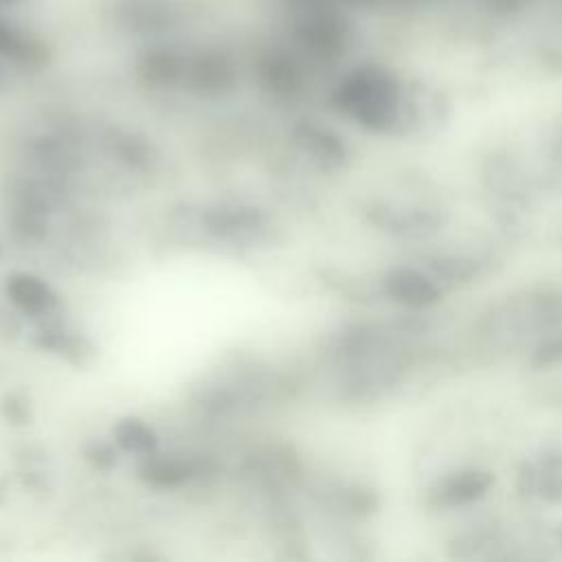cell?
I'll list each match as a JSON object with an SVG mask.
<instances>
[{
    "mask_svg": "<svg viewBox=\"0 0 562 562\" xmlns=\"http://www.w3.org/2000/svg\"><path fill=\"white\" fill-rule=\"evenodd\" d=\"M143 479L154 487H178L191 476V468L180 459H167V457H154L147 459L140 468Z\"/></svg>",
    "mask_w": 562,
    "mask_h": 562,
    "instance_id": "cell-14",
    "label": "cell"
},
{
    "mask_svg": "<svg viewBox=\"0 0 562 562\" xmlns=\"http://www.w3.org/2000/svg\"><path fill=\"white\" fill-rule=\"evenodd\" d=\"M209 231L228 237V239H246L261 231L263 220L252 209H237V206H222L206 215Z\"/></svg>",
    "mask_w": 562,
    "mask_h": 562,
    "instance_id": "cell-8",
    "label": "cell"
},
{
    "mask_svg": "<svg viewBox=\"0 0 562 562\" xmlns=\"http://www.w3.org/2000/svg\"><path fill=\"white\" fill-rule=\"evenodd\" d=\"M384 290L391 299L411 307H426L439 299V288L426 274L413 268L393 270L384 279Z\"/></svg>",
    "mask_w": 562,
    "mask_h": 562,
    "instance_id": "cell-7",
    "label": "cell"
},
{
    "mask_svg": "<svg viewBox=\"0 0 562 562\" xmlns=\"http://www.w3.org/2000/svg\"><path fill=\"white\" fill-rule=\"evenodd\" d=\"M490 483H492V476L487 472H479V470L459 472V474H452L448 481H443V485L437 492V498L441 505H450V507L463 505L483 496Z\"/></svg>",
    "mask_w": 562,
    "mask_h": 562,
    "instance_id": "cell-10",
    "label": "cell"
},
{
    "mask_svg": "<svg viewBox=\"0 0 562 562\" xmlns=\"http://www.w3.org/2000/svg\"><path fill=\"white\" fill-rule=\"evenodd\" d=\"M296 140L323 167H336L345 160V145L340 143V138L318 125L303 123L296 130Z\"/></svg>",
    "mask_w": 562,
    "mask_h": 562,
    "instance_id": "cell-9",
    "label": "cell"
},
{
    "mask_svg": "<svg viewBox=\"0 0 562 562\" xmlns=\"http://www.w3.org/2000/svg\"><path fill=\"white\" fill-rule=\"evenodd\" d=\"M299 42L318 57H334L342 50L347 40L345 22L329 9L318 4H310L303 18L296 22Z\"/></svg>",
    "mask_w": 562,
    "mask_h": 562,
    "instance_id": "cell-3",
    "label": "cell"
},
{
    "mask_svg": "<svg viewBox=\"0 0 562 562\" xmlns=\"http://www.w3.org/2000/svg\"><path fill=\"white\" fill-rule=\"evenodd\" d=\"M294 2H301V4H307V7H310V4H318L321 0H294Z\"/></svg>",
    "mask_w": 562,
    "mask_h": 562,
    "instance_id": "cell-16",
    "label": "cell"
},
{
    "mask_svg": "<svg viewBox=\"0 0 562 562\" xmlns=\"http://www.w3.org/2000/svg\"><path fill=\"white\" fill-rule=\"evenodd\" d=\"M4 81H7V72H4V66H2V61H0V90H2Z\"/></svg>",
    "mask_w": 562,
    "mask_h": 562,
    "instance_id": "cell-15",
    "label": "cell"
},
{
    "mask_svg": "<svg viewBox=\"0 0 562 562\" xmlns=\"http://www.w3.org/2000/svg\"><path fill=\"white\" fill-rule=\"evenodd\" d=\"M560 540H562V531H560Z\"/></svg>",
    "mask_w": 562,
    "mask_h": 562,
    "instance_id": "cell-18",
    "label": "cell"
},
{
    "mask_svg": "<svg viewBox=\"0 0 562 562\" xmlns=\"http://www.w3.org/2000/svg\"><path fill=\"white\" fill-rule=\"evenodd\" d=\"M114 439L116 443L125 450V452H134V454H145L149 457L156 446V432L140 419L136 417H125L114 426Z\"/></svg>",
    "mask_w": 562,
    "mask_h": 562,
    "instance_id": "cell-13",
    "label": "cell"
},
{
    "mask_svg": "<svg viewBox=\"0 0 562 562\" xmlns=\"http://www.w3.org/2000/svg\"><path fill=\"white\" fill-rule=\"evenodd\" d=\"M334 105L369 130H386L400 119L402 97L391 72L378 66L351 70L334 90Z\"/></svg>",
    "mask_w": 562,
    "mask_h": 562,
    "instance_id": "cell-1",
    "label": "cell"
},
{
    "mask_svg": "<svg viewBox=\"0 0 562 562\" xmlns=\"http://www.w3.org/2000/svg\"><path fill=\"white\" fill-rule=\"evenodd\" d=\"M15 2H22V0H0V7H7V4H15Z\"/></svg>",
    "mask_w": 562,
    "mask_h": 562,
    "instance_id": "cell-17",
    "label": "cell"
},
{
    "mask_svg": "<svg viewBox=\"0 0 562 562\" xmlns=\"http://www.w3.org/2000/svg\"><path fill=\"white\" fill-rule=\"evenodd\" d=\"M4 292L15 307L31 316H46L57 305V296L50 285L31 272L9 274Z\"/></svg>",
    "mask_w": 562,
    "mask_h": 562,
    "instance_id": "cell-6",
    "label": "cell"
},
{
    "mask_svg": "<svg viewBox=\"0 0 562 562\" xmlns=\"http://www.w3.org/2000/svg\"><path fill=\"white\" fill-rule=\"evenodd\" d=\"M257 79L274 97H294L301 90L303 75L296 64V59L281 50V48H270L257 59Z\"/></svg>",
    "mask_w": 562,
    "mask_h": 562,
    "instance_id": "cell-4",
    "label": "cell"
},
{
    "mask_svg": "<svg viewBox=\"0 0 562 562\" xmlns=\"http://www.w3.org/2000/svg\"><path fill=\"white\" fill-rule=\"evenodd\" d=\"M0 59L18 68H42L48 61V48L31 31L0 18Z\"/></svg>",
    "mask_w": 562,
    "mask_h": 562,
    "instance_id": "cell-5",
    "label": "cell"
},
{
    "mask_svg": "<svg viewBox=\"0 0 562 562\" xmlns=\"http://www.w3.org/2000/svg\"><path fill=\"white\" fill-rule=\"evenodd\" d=\"M529 481V490L547 501L562 498V452L547 454L536 465H531L525 474Z\"/></svg>",
    "mask_w": 562,
    "mask_h": 562,
    "instance_id": "cell-12",
    "label": "cell"
},
{
    "mask_svg": "<svg viewBox=\"0 0 562 562\" xmlns=\"http://www.w3.org/2000/svg\"><path fill=\"white\" fill-rule=\"evenodd\" d=\"M184 61L169 48H151L140 57L138 72L149 86H171L182 79Z\"/></svg>",
    "mask_w": 562,
    "mask_h": 562,
    "instance_id": "cell-11",
    "label": "cell"
},
{
    "mask_svg": "<svg viewBox=\"0 0 562 562\" xmlns=\"http://www.w3.org/2000/svg\"><path fill=\"white\" fill-rule=\"evenodd\" d=\"M182 81L200 97H222L233 90L237 70L222 50H200L182 66Z\"/></svg>",
    "mask_w": 562,
    "mask_h": 562,
    "instance_id": "cell-2",
    "label": "cell"
}]
</instances>
